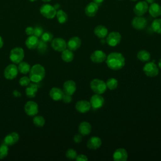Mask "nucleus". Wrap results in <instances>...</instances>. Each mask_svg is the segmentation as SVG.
Returning a JSON list of instances; mask_svg holds the SVG:
<instances>
[{
  "label": "nucleus",
  "mask_w": 161,
  "mask_h": 161,
  "mask_svg": "<svg viewBox=\"0 0 161 161\" xmlns=\"http://www.w3.org/2000/svg\"><path fill=\"white\" fill-rule=\"evenodd\" d=\"M87 160H88L87 157L84 154L77 155V156L75 158L76 161H87Z\"/></svg>",
  "instance_id": "nucleus-42"
},
{
  "label": "nucleus",
  "mask_w": 161,
  "mask_h": 161,
  "mask_svg": "<svg viewBox=\"0 0 161 161\" xmlns=\"http://www.w3.org/2000/svg\"><path fill=\"white\" fill-rule=\"evenodd\" d=\"M114 161H126L128 158V152L123 148H117L113 154Z\"/></svg>",
  "instance_id": "nucleus-16"
},
{
  "label": "nucleus",
  "mask_w": 161,
  "mask_h": 161,
  "mask_svg": "<svg viewBox=\"0 0 161 161\" xmlns=\"http://www.w3.org/2000/svg\"><path fill=\"white\" fill-rule=\"evenodd\" d=\"M33 123L37 127H43L45 123V120L43 116L35 115L33 119Z\"/></svg>",
  "instance_id": "nucleus-34"
},
{
  "label": "nucleus",
  "mask_w": 161,
  "mask_h": 161,
  "mask_svg": "<svg viewBox=\"0 0 161 161\" xmlns=\"http://www.w3.org/2000/svg\"><path fill=\"white\" fill-rule=\"evenodd\" d=\"M158 67L161 69V58L158 61Z\"/></svg>",
  "instance_id": "nucleus-49"
},
{
  "label": "nucleus",
  "mask_w": 161,
  "mask_h": 161,
  "mask_svg": "<svg viewBox=\"0 0 161 161\" xmlns=\"http://www.w3.org/2000/svg\"><path fill=\"white\" fill-rule=\"evenodd\" d=\"M75 107V109L80 113H86L88 112L91 108L90 103L87 100H80L77 101Z\"/></svg>",
  "instance_id": "nucleus-17"
},
{
  "label": "nucleus",
  "mask_w": 161,
  "mask_h": 161,
  "mask_svg": "<svg viewBox=\"0 0 161 161\" xmlns=\"http://www.w3.org/2000/svg\"><path fill=\"white\" fill-rule=\"evenodd\" d=\"M53 34L50 32L48 31H46V32H43V34L41 36V40L46 43L52 42V40H53Z\"/></svg>",
  "instance_id": "nucleus-36"
},
{
  "label": "nucleus",
  "mask_w": 161,
  "mask_h": 161,
  "mask_svg": "<svg viewBox=\"0 0 161 161\" xmlns=\"http://www.w3.org/2000/svg\"><path fill=\"white\" fill-rule=\"evenodd\" d=\"M151 27L154 32L161 34V19H155L152 23Z\"/></svg>",
  "instance_id": "nucleus-32"
},
{
  "label": "nucleus",
  "mask_w": 161,
  "mask_h": 161,
  "mask_svg": "<svg viewBox=\"0 0 161 161\" xmlns=\"http://www.w3.org/2000/svg\"><path fill=\"white\" fill-rule=\"evenodd\" d=\"M25 57L24 50L21 47H15L13 48L9 54V58L14 64H19L23 60Z\"/></svg>",
  "instance_id": "nucleus-4"
},
{
  "label": "nucleus",
  "mask_w": 161,
  "mask_h": 161,
  "mask_svg": "<svg viewBox=\"0 0 161 161\" xmlns=\"http://www.w3.org/2000/svg\"><path fill=\"white\" fill-rule=\"evenodd\" d=\"M62 101L65 103H70L72 100V96L71 95H69V94H64L63 97H62Z\"/></svg>",
  "instance_id": "nucleus-41"
},
{
  "label": "nucleus",
  "mask_w": 161,
  "mask_h": 161,
  "mask_svg": "<svg viewBox=\"0 0 161 161\" xmlns=\"http://www.w3.org/2000/svg\"><path fill=\"white\" fill-rule=\"evenodd\" d=\"M104 0H93L94 2H95L97 4H101V3H103Z\"/></svg>",
  "instance_id": "nucleus-47"
},
{
  "label": "nucleus",
  "mask_w": 161,
  "mask_h": 161,
  "mask_svg": "<svg viewBox=\"0 0 161 161\" xmlns=\"http://www.w3.org/2000/svg\"><path fill=\"white\" fill-rule=\"evenodd\" d=\"M73 140L74 141L75 143H79L82 142V135L81 134H77L75 135H74V138H73Z\"/></svg>",
  "instance_id": "nucleus-43"
},
{
  "label": "nucleus",
  "mask_w": 161,
  "mask_h": 161,
  "mask_svg": "<svg viewBox=\"0 0 161 161\" xmlns=\"http://www.w3.org/2000/svg\"><path fill=\"white\" fill-rule=\"evenodd\" d=\"M107 55L105 52L101 50H96L94 51L90 56L91 60L96 64H100L104 62L106 59Z\"/></svg>",
  "instance_id": "nucleus-14"
},
{
  "label": "nucleus",
  "mask_w": 161,
  "mask_h": 161,
  "mask_svg": "<svg viewBox=\"0 0 161 161\" xmlns=\"http://www.w3.org/2000/svg\"><path fill=\"white\" fill-rule=\"evenodd\" d=\"M121 40V35L118 31H112L106 36V42L110 47H116L118 45Z\"/></svg>",
  "instance_id": "nucleus-7"
},
{
  "label": "nucleus",
  "mask_w": 161,
  "mask_h": 161,
  "mask_svg": "<svg viewBox=\"0 0 161 161\" xmlns=\"http://www.w3.org/2000/svg\"><path fill=\"white\" fill-rule=\"evenodd\" d=\"M18 73V67L15 64H9L4 70V76L6 79L12 80L16 77Z\"/></svg>",
  "instance_id": "nucleus-9"
},
{
  "label": "nucleus",
  "mask_w": 161,
  "mask_h": 161,
  "mask_svg": "<svg viewBox=\"0 0 161 161\" xmlns=\"http://www.w3.org/2000/svg\"><path fill=\"white\" fill-rule=\"evenodd\" d=\"M102 144L101 139L98 136H92L87 142V147L91 150L99 148Z\"/></svg>",
  "instance_id": "nucleus-19"
},
{
  "label": "nucleus",
  "mask_w": 161,
  "mask_h": 161,
  "mask_svg": "<svg viewBox=\"0 0 161 161\" xmlns=\"http://www.w3.org/2000/svg\"><path fill=\"white\" fill-rule=\"evenodd\" d=\"M24 110L26 114L30 116H33L38 113V106L36 103L33 101H28L25 106Z\"/></svg>",
  "instance_id": "nucleus-10"
},
{
  "label": "nucleus",
  "mask_w": 161,
  "mask_h": 161,
  "mask_svg": "<svg viewBox=\"0 0 161 161\" xmlns=\"http://www.w3.org/2000/svg\"><path fill=\"white\" fill-rule=\"evenodd\" d=\"M85 13L89 17H94L98 11V4L92 1L89 3L85 8Z\"/></svg>",
  "instance_id": "nucleus-20"
},
{
  "label": "nucleus",
  "mask_w": 161,
  "mask_h": 161,
  "mask_svg": "<svg viewBox=\"0 0 161 161\" xmlns=\"http://www.w3.org/2000/svg\"><path fill=\"white\" fill-rule=\"evenodd\" d=\"M19 138V136L16 132H12L5 136L4 142L8 146H12L18 142Z\"/></svg>",
  "instance_id": "nucleus-21"
},
{
  "label": "nucleus",
  "mask_w": 161,
  "mask_h": 161,
  "mask_svg": "<svg viewBox=\"0 0 161 161\" xmlns=\"http://www.w3.org/2000/svg\"><path fill=\"white\" fill-rule=\"evenodd\" d=\"M30 69L31 67L30 64L26 62H21L20 63H19V65L18 66V71L23 74H26L28 73L30 70Z\"/></svg>",
  "instance_id": "nucleus-31"
},
{
  "label": "nucleus",
  "mask_w": 161,
  "mask_h": 161,
  "mask_svg": "<svg viewBox=\"0 0 161 161\" xmlns=\"http://www.w3.org/2000/svg\"><path fill=\"white\" fill-rule=\"evenodd\" d=\"M25 33L28 36L33 35V33H34V28L33 27H31V26H28L25 29Z\"/></svg>",
  "instance_id": "nucleus-44"
},
{
  "label": "nucleus",
  "mask_w": 161,
  "mask_h": 161,
  "mask_svg": "<svg viewBox=\"0 0 161 161\" xmlns=\"http://www.w3.org/2000/svg\"><path fill=\"white\" fill-rule=\"evenodd\" d=\"M64 94V92L63 90H62L61 89H60L58 87H52L49 92L50 97L53 101H55L62 100Z\"/></svg>",
  "instance_id": "nucleus-22"
},
{
  "label": "nucleus",
  "mask_w": 161,
  "mask_h": 161,
  "mask_svg": "<svg viewBox=\"0 0 161 161\" xmlns=\"http://www.w3.org/2000/svg\"><path fill=\"white\" fill-rule=\"evenodd\" d=\"M30 79L28 77L26 76H23L22 77L20 78L19 80V84L23 87H26L27 86H28L30 83Z\"/></svg>",
  "instance_id": "nucleus-39"
},
{
  "label": "nucleus",
  "mask_w": 161,
  "mask_h": 161,
  "mask_svg": "<svg viewBox=\"0 0 161 161\" xmlns=\"http://www.w3.org/2000/svg\"><path fill=\"white\" fill-rule=\"evenodd\" d=\"M52 48L57 52H62L67 48V43L65 40L62 38H53L51 42Z\"/></svg>",
  "instance_id": "nucleus-13"
},
{
  "label": "nucleus",
  "mask_w": 161,
  "mask_h": 161,
  "mask_svg": "<svg viewBox=\"0 0 161 161\" xmlns=\"http://www.w3.org/2000/svg\"><path fill=\"white\" fill-rule=\"evenodd\" d=\"M61 58L62 60L65 62H70L74 59V53L73 52L70 50L69 49H65L61 53Z\"/></svg>",
  "instance_id": "nucleus-28"
},
{
  "label": "nucleus",
  "mask_w": 161,
  "mask_h": 161,
  "mask_svg": "<svg viewBox=\"0 0 161 161\" xmlns=\"http://www.w3.org/2000/svg\"><path fill=\"white\" fill-rule=\"evenodd\" d=\"M131 1H133V2H135V1H138V0H131Z\"/></svg>",
  "instance_id": "nucleus-52"
},
{
  "label": "nucleus",
  "mask_w": 161,
  "mask_h": 161,
  "mask_svg": "<svg viewBox=\"0 0 161 161\" xmlns=\"http://www.w3.org/2000/svg\"><path fill=\"white\" fill-rule=\"evenodd\" d=\"M56 17L58 23L60 24H64L66 23L68 20V15L62 9H59L57 11Z\"/></svg>",
  "instance_id": "nucleus-30"
},
{
  "label": "nucleus",
  "mask_w": 161,
  "mask_h": 161,
  "mask_svg": "<svg viewBox=\"0 0 161 161\" xmlns=\"http://www.w3.org/2000/svg\"><path fill=\"white\" fill-rule=\"evenodd\" d=\"M43 33V30L42 29V27L40 26H36L34 28V33L33 35L36 36H37L38 38L41 37Z\"/></svg>",
  "instance_id": "nucleus-40"
},
{
  "label": "nucleus",
  "mask_w": 161,
  "mask_h": 161,
  "mask_svg": "<svg viewBox=\"0 0 161 161\" xmlns=\"http://www.w3.org/2000/svg\"><path fill=\"white\" fill-rule=\"evenodd\" d=\"M105 61L107 66L113 70H120L125 65V57L119 52L110 53L107 56Z\"/></svg>",
  "instance_id": "nucleus-1"
},
{
  "label": "nucleus",
  "mask_w": 161,
  "mask_h": 161,
  "mask_svg": "<svg viewBox=\"0 0 161 161\" xmlns=\"http://www.w3.org/2000/svg\"><path fill=\"white\" fill-rule=\"evenodd\" d=\"M40 14L47 19H53L57 13V10L54 6L49 4H44L40 8Z\"/></svg>",
  "instance_id": "nucleus-5"
},
{
  "label": "nucleus",
  "mask_w": 161,
  "mask_h": 161,
  "mask_svg": "<svg viewBox=\"0 0 161 161\" xmlns=\"http://www.w3.org/2000/svg\"><path fill=\"white\" fill-rule=\"evenodd\" d=\"M77 89L75 82L72 80H67L63 84V91L65 94L73 95Z\"/></svg>",
  "instance_id": "nucleus-15"
},
{
  "label": "nucleus",
  "mask_w": 161,
  "mask_h": 161,
  "mask_svg": "<svg viewBox=\"0 0 161 161\" xmlns=\"http://www.w3.org/2000/svg\"><path fill=\"white\" fill-rule=\"evenodd\" d=\"M9 148L7 145L2 144L0 145V159H3L6 157L8 154Z\"/></svg>",
  "instance_id": "nucleus-35"
},
{
  "label": "nucleus",
  "mask_w": 161,
  "mask_h": 161,
  "mask_svg": "<svg viewBox=\"0 0 161 161\" xmlns=\"http://www.w3.org/2000/svg\"><path fill=\"white\" fill-rule=\"evenodd\" d=\"M145 74L150 77H156L158 74V67L153 62H147L143 67Z\"/></svg>",
  "instance_id": "nucleus-6"
},
{
  "label": "nucleus",
  "mask_w": 161,
  "mask_h": 161,
  "mask_svg": "<svg viewBox=\"0 0 161 161\" xmlns=\"http://www.w3.org/2000/svg\"><path fill=\"white\" fill-rule=\"evenodd\" d=\"M148 11L151 16L157 18L161 15V6L156 3H153L150 4Z\"/></svg>",
  "instance_id": "nucleus-24"
},
{
  "label": "nucleus",
  "mask_w": 161,
  "mask_h": 161,
  "mask_svg": "<svg viewBox=\"0 0 161 161\" xmlns=\"http://www.w3.org/2000/svg\"><path fill=\"white\" fill-rule=\"evenodd\" d=\"M37 50H38V52L40 53H44L46 50H47V44L46 42L42 41V40L39 41V43H38V45L36 47Z\"/></svg>",
  "instance_id": "nucleus-37"
},
{
  "label": "nucleus",
  "mask_w": 161,
  "mask_h": 161,
  "mask_svg": "<svg viewBox=\"0 0 161 161\" xmlns=\"http://www.w3.org/2000/svg\"><path fill=\"white\" fill-rule=\"evenodd\" d=\"M118 1H122V0H118Z\"/></svg>",
  "instance_id": "nucleus-54"
},
{
  "label": "nucleus",
  "mask_w": 161,
  "mask_h": 161,
  "mask_svg": "<svg viewBox=\"0 0 161 161\" xmlns=\"http://www.w3.org/2000/svg\"><path fill=\"white\" fill-rule=\"evenodd\" d=\"M81 40L78 36H73L70 38L67 43V47L71 51H75L80 48L81 45Z\"/></svg>",
  "instance_id": "nucleus-18"
},
{
  "label": "nucleus",
  "mask_w": 161,
  "mask_h": 161,
  "mask_svg": "<svg viewBox=\"0 0 161 161\" xmlns=\"http://www.w3.org/2000/svg\"><path fill=\"white\" fill-rule=\"evenodd\" d=\"M146 3H147L148 4H152L153 3H154L155 0H145V1Z\"/></svg>",
  "instance_id": "nucleus-48"
},
{
  "label": "nucleus",
  "mask_w": 161,
  "mask_h": 161,
  "mask_svg": "<svg viewBox=\"0 0 161 161\" xmlns=\"http://www.w3.org/2000/svg\"><path fill=\"white\" fill-rule=\"evenodd\" d=\"M133 13L136 16H143L148 10V3L145 1H141L137 3L133 7Z\"/></svg>",
  "instance_id": "nucleus-12"
},
{
  "label": "nucleus",
  "mask_w": 161,
  "mask_h": 161,
  "mask_svg": "<svg viewBox=\"0 0 161 161\" xmlns=\"http://www.w3.org/2000/svg\"><path fill=\"white\" fill-rule=\"evenodd\" d=\"M91 125L87 121H82L81 122L78 127V130L80 134L82 136H86L90 134L91 131Z\"/></svg>",
  "instance_id": "nucleus-25"
},
{
  "label": "nucleus",
  "mask_w": 161,
  "mask_h": 161,
  "mask_svg": "<svg viewBox=\"0 0 161 161\" xmlns=\"http://www.w3.org/2000/svg\"><path fill=\"white\" fill-rule=\"evenodd\" d=\"M42 1H43V2H50V1H51L52 0H42Z\"/></svg>",
  "instance_id": "nucleus-51"
},
{
  "label": "nucleus",
  "mask_w": 161,
  "mask_h": 161,
  "mask_svg": "<svg viewBox=\"0 0 161 161\" xmlns=\"http://www.w3.org/2000/svg\"><path fill=\"white\" fill-rule=\"evenodd\" d=\"M94 33L97 38L102 39L106 37L108 34V30L106 26L99 25L94 28Z\"/></svg>",
  "instance_id": "nucleus-26"
},
{
  "label": "nucleus",
  "mask_w": 161,
  "mask_h": 161,
  "mask_svg": "<svg viewBox=\"0 0 161 161\" xmlns=\"http://www.w3.org/2000/svg\"><path fill=\"white\" fill-rule=\"evenodd\" d=\"M136 57L142 62H147L150 60L151 55L148 51L145 50H141L137 53Z\"/></svg>",
  "instance_id": "nucleus-29"
},
{
  "label": "nucleus",
  "mask_w": 161,
  "mask_h": 161,
  "mask_svg": "<svg viewBox=\"0 0 161 161\" xmlns=\"http://www.w3.org/2000/svg\"><path fill=\"white\" fill-rule=\"evenodd\" d=\"M106 85L109 90H114L118 86V81L115 78H109L106 80Z\"/></svg>",
  "instance_id": "nucleus-33"
},
{
  "label": "nucleus",
  "mask_w": 161,
  "mask_h": 161,
  "mask_svg": "<svg viewBox=\"0 0 161 161\" xmlns=\"http://www.w3.org/2000/svg\"><path fill=\"white\" fill-rule=\"evenodd\" d=\"M38 86L36 84V83L33 82V83H30L28 86H26L25 92L26 96L30 97V98H33L35 97L36 94L38 91Z\"/></svg>",
  "instance_id": "nucleus-27"
},
{
  "label": "nucleus",
  "mask_w": 161,
  "mask_h": 161,
  "mask_svg": "<svg viewBox=\"0 0 161 161\" xmlns=\"http://www.w3.org/2000/svg\"><path fill=\"white\" fill-rule=\"evenodd\" d=\"M3 44H4V42H3V38H2V37L0 36V48L3 47Z\"/></svg>",
  "instance_id": "nucleus-46"
},
{
  "label": "nucleus",
  "mask_w": 161,
  "mask_h": 161,
  "mask_svg": "<svg viewBox=\"0 0 161 161\" xmlns=\"http://www.w3.org/2000/svg\"><path fill=\"white\" fill-rule=\"evenodd\" d=\"M65 156L69 160H74L75 159L76 157L77 156V153L74 149L69 148L67 150L65 153Z\"/></svg>",
  "instance_id": "nucleus-38"
},
{
  "label": "nucleus",
  "mask_w": 161,
  "mask_h": 161,
  "mask_svg": "<svg viewBox=\"0 0 161 161\" xmlns=\"http://www.w3.org/2000/svg\"><path fill=\"white\" fill-rule=\"evenodd\" d=\"M89 103L92 109H97L103 107L104 103V99L101 94H95L91 96Z\"/></svg>",
  "instance_id": "nucleus-11"
},
{
  "label": "nucleus",
  "mask_w": 161,
  "mask_h": 161,
  "mask_svg": "<svg viewBox=\"0 0 161 161\" xmlns=\"http://www.w3.org/2000/svg\"><path fill=\"white\" fill-rule=\"evenodd\" d=\"M147 25V19L142 16H136L131 21L132 27L137 30H142L146 28Z\"/></svg>",
  "instance_id": "nucleus-8"
},
{
  "label": "nucleus",
  "mask_w": 161,
  "mask_h": 161,
  "mask_svg": "<svg viewBox=\"0 0 161 161\" xmlns=\"http://www.w3.org/2000/svg\"><path fill=\"white\" fill-rule=\"evenodd\" d=\"M29 77L30 80L35 83H38L42 80L45 76V69L40 64H35L30 70Z\"/></svg>",
  "instance_id": "nucleus-2"
},
{
  "label": "nucleus",
  "mask_w": 161,
  "mask_h": 161,
  "mask_svg": "<svg viewBox=\"0 0 161 161\" xmlns=\"http://www.w3.org/2000/svg\"><path fill=\"white\" fill-rule=\"evenodd\" d=\"M13 94L14 97H19L21 96V93L18 91V90H14L13 92Z\"/></svg>",
  "instance_id": "nucleus-45"
},
{
  "label": "nucleus",
  "mask_w": 161,
  "mask_h": 161,
  "mask_svg": "<svg viewBox=\"0 0 161 161\" xmlns=\"http://www.w3.org/2000/svg\"><path fill=\"white\" fill-rule=\"evenodd\" d=\"M90 87L91 90L95 94H102L104 93L107 89L106 82L99 79H92L90 83Z\"/></svg>",
  "instance_id": "nucleus-3"
},
{
  "label": "nucleus",
  "mask_w": 161,
  "mask_h": 161,
  "mask_svg": "<svg viewBox=\"0 0 161 161\" xmlns=\"http://www.w3.org/2000/svg\"><path fill=\"white\" fill-rule=\"evenodd\" d=\"M39 41L40 40H38V38L37 36H35L34 35H30L26 38L25 41V45L28 49L33 50L36 48Z\"/></svg>",
  "instance_id": "nucleus-23"
},
{
  "label": "nucleus",
  "mask_w": 161,
  "mask_h": 161,
  "mask_svg": "<svg viewBox=\"0 0 161 161\" xmlns=\"http://www.w3.org/2000/svg\"><path fill=\"white\" fill-rule=\"evenodd\" d=\"M101 43H106V40H103V38H102V39L101 40Z\"/></svg>",
  "instance_id": "nucleus-50"
},
{
  "label": "nucleus",
  "mask_w": 161,
  "mask_h": 161,
  "mask_svg": "<svg viewBox=\"0 0 161 161\" xmlns=\"http://www.w3.org/2000/svg\"><path fill=\"white\" fill-rule=\"evenodd\" d=\"M29 1H30L33 2V1H36V0H29Z\"/></svg>",
  "instance_id": "nucleus-53"
}]
</instances>
